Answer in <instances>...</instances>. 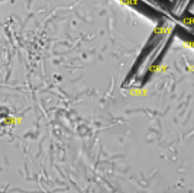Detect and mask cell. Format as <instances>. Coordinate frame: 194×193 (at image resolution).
Returning a JSON list of instances; mask_svg holds the SVG:
<instances>
[{
  "mask_svg": "<svg viewBox=\"0 0 194 193\" xmlns=\"http://www.w3.org/2000/svg\"><path fill=\"white\" fill-rule=\"evenodd\" d=\"M170 31H171V26H160V28H157L155 33H162V35H167Z\"/></svg>",
  "mask_w": 194,
  "mask_h": 193,
  "instance_id": "2",
  "label": "cell"
},
{
  "mask_svg": "<svg viewBox=\"0 0 194 193\" xmlns=\"http://www.w3.org/2000/svg\"><path fill=\"white\" fill-rule=\"evenodd\" d=\"M184 45L185 47H190V48H194V41H185Z\"/></svg>",
  "mask_w": 194,
  "mask_h": 193,
  "instance_id": "3",
  "label": "cell"
},
{
  "mask_svg": "<svg viewBox=\"0 0 194 193\" xmlns=\"http://www.w3.org/2000/svg\"><path fill=\"white\" fill-rule=\"evenodd\" d=\"M185 26H188V28H193L194 26V16L193 15H190V13H187V15H184V16H181V19H180Z\"/></svg>",
  "mask_w": 194,
  "mask_h": 193,
  "instance_id": "1",
  "label": "cell"
}]
</instances>
